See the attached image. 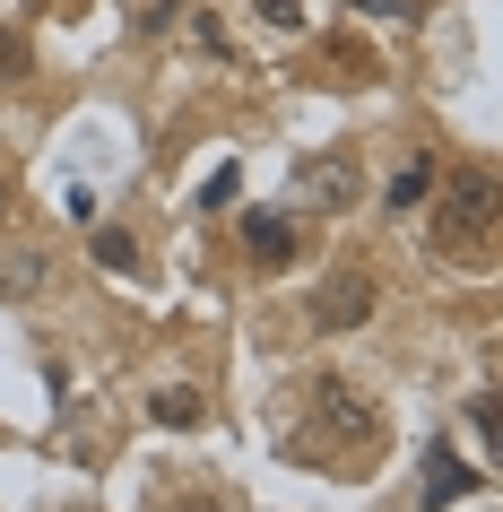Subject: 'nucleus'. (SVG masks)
I'll list each match as a JSON object with an SVG mask.
<instances>
[{
    "mask_svg": "<svg viewBox=\"0 0 503 512\" xmlns=\"http://www.w3.org/2000/svg\"><path fill=\"white\" fill-rule=\"evenodd\" d=\"M27 9H44V0H27Z\"/></svg>",
    "mask_w": 503,
    "mask_h": 512,
    "instance_id": "obj_17",
    "label": "nucleus"
},
{
    "mask_svg": "<svg viewBox=\"0 0 503 512\" xmlns=\"http://www.w3.org/2000/svg\"><path fill=\"white\" fill-rule=\"evenodd\" d=\"M373 270H330L321 278V296H313V330H356V322H373Z\"/></svg>",
    "mask_w": 503,
    "mask_h": 512,
    "instance_id": "obj_4",
    "label": "nucleus"
},
{
    "mask_svg": "<svg viewBox=\"0 0 503 512\" xmlns=\"http://www.w3.org/2000/svg\"><path fill=\"white\" fill-rule=\"evenodd\" d=\"M96 261H105L113 278H131V270H139V243L122 235V226H96Z\"/></svg>",
    "mask_w": 503,
    "mask_h": 512,
    "instance_id": "obj_10",
    "label": "nucleus"
},
{
    "mask_svg": "<svg viewBox=\"0 0 503 512\" xmlns=\"http://www.w3.org/2000/svg\"><path fill=\"white\" fill-rule=\"evenodd\" d=\"M425 191H434V157H408V165L391 174V209H417Z\"/></svg>",
    "mask_w": 503,
    "mask_h": 512,
    "instance_id": "obj_9",
    "label": "nucleus"
},
{
    "mask_svg": "<svg viewBox=\"0 0 503 512\" xmlns=\"http://www.w3.org/2000/svg\"><path fill=\"white\" fill-rule=\"evenodd\" d=\"M44 278H53V261H44V252H18V261H0V304H18L27 287H44Z\"/></svg>",
    "mask_w": 503,
    "mask_h": 512,
    "instance_id": "obj_7",
    "label": "nucleus"
},
{
    "mask_svg": "<svg viewBox=\"0 0 503 512\" xmlns=\"http://www.w3.org/2000/svg\"><path fill=\"white\" fill-rule=\"evenodd\" d=\"M191 44H200V53H217V61H235V35L217 27L209 9H191Z\"/></svg>",
    "mask_w": 503,
    "mask_h": 512,
    "instance_id": "obj_11",
    "label": "nucleus"
},
{
    "mask_svg": "<svg viewBox=\"0 0 503 512\" xmlns=\"http://www.w3.org/2000/svg\"><path fill=\"white\" fill-rule=\"evenodd\" d=\"M451 495H477V469L451 452V443H434V452H425V512H443Z\"/></svg>",
    "mask_w": 503,
    "mask_h": 512,
    "instance_id": "obj_6",
    "label": "nucleus"
},
{
    "mask_svg": "<svg viewBox=\"0 0 503 512\" xmlns=\"http://www.w3.org/2000/svg\"><path fill=\"white\" fill-rule=\"evenodd\" d=\"M148 417H157V426H200V391H183V382H174V391H157V400H148Z\"/></svg>",
    "mask_w": 503,
    "mask_h": 512,
    "instance_id": "obj_8",
    "label": "nucleus"
},
{
    "mask_svg": "<svg viewBox=\"0 0 503 512\" xmlns=\"http://www.w3.org/2000/svg\"><path fill=\"white\" fill-rule=\"evenodd\" d=\"M304 417H313V434H339V443H373V452H382V408H373L365 391H347L339 374H313Z\"/></svg>",
    "mask_w": 503,
    "mask_h": 512,
    "instance_id": "obj_2",
    "label": "nucleus"
},
{
    "mask_svg": "<svg viewBox=\"0 0 503 512\" xmlns=\"http://www.w3.org/2000/svg\"><path fill=\"white\" fill-rule=\"evenodd\" d=\"M347 9H373V18H408L399 0H347Z\"/></svg>",
    "mask_w": 503,
    "mask_h": 512,
    "instance_id": "obj_15",
    "label": "nucleus"
},
{
    "mask_svg": "<svg viewBox=\"0 0 503 512\" xmlns=\"http://www.w3.org/2000/svg\"><path fill=\"white\" fill-rule=\"evenodd\" d=\"M0 79H27V35H0Z\"/></svg>",
    "mask_w": 503,
    "mask_h": 512,
    "instance_id": "obj_13",
    "label": "nucleus"
},
{
    "mask_svg": "<svg viewBox=\"0 0 503 512\" xmlns=\"http://www.w3.org/2000/svg\"><path fill=\"white\" fill-rule=\"evenodd\" d=\"M287 191H295V209H347V200L365 191V165L347 157V148H330V157H295Z\"/></svg>",
    "mask_w": 503,
    "mask_h": 512,
    "instance_id": "obj_3",
    "label": "nucleus"
},
{
    "mask_svg": "<svg viewBox=\"0 0 503 512\" xmlns=\"http://www.w3.org/2000/svg\"><path fill=\"white\" fill-rule=\"evenodd\" d=\"M304 9H313V0H261V18H269V27H304Z\"/></svg>",
    "mask_w": 503,
    "mask_h": 512,
    "instance_id": "obj_14",
    "label": "nucleus"
},
{
    "mask_svg": "<svg viewBox=\"0 0 503 512\" xmlns=\"http://www.w3.org/2000/svg\"><path fill=\"white\" fill-rule=\"evenodd\" d=\"M425 243L443 261H486L495 252V165H477V157L451 165L434 209H425Z\"/></svg>",
    "mask_w": 503,
    "mask_h": 512,
    "instance_id": "obj_1",
    "label": "nucleus"
},
{
    "mask_svg": "<svg viewBox=\"0 0 503 512\" xmlns=\"http://www.w3.org/2000/svg\"><path fill=\"white\" fill-rule=\"evenodd\" d=\"M243 191V165H217L209 183H200V209H226V200H235Z\"/></svg>",
    "mask_w": 503,
    "mask_h": 512,
    "instance_id": "obj_12",
    "label": "nucleus"
},
{
    "mask_svg": "<svg viewBox=\"0 0 503 512\" xmlns=\"http://www.w3.org/2000/svg\"><path fill=\"white\" fill-rule=\"evenodd\" d=\"M243 252H252L261 270H287L295 261V217L287 209H252L243 217Z\"/></svg>",
    "mask_w": 503,
    "mask_h": 512,
    "instance_id": "obj_5",
    "label": "nucleus"
},
{
    "mask_svg": "<svg viewBox=\"0 0 503 512\" xmlns=\"http://www.w3.org/2000/svg\"><path fill=\"white\" fill-rule=\"evenodd\" d=\"M9 209H18V191H9V183H0V226H9Z\"/></svg>",
    "mask_w": 503,
    "mask_h": 512,
    "instance_id": "obj_16",
    "label": "nucleus"
}]
</instances>
